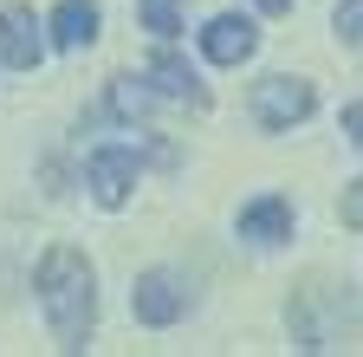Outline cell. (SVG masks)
Masks as SVG:
<instances>
[{"label":"cell","mask_w":363,"mask_h":357,"mask_svg":"<svg viewBox=\"0 0 363 357\" xmlns=\"http://www.w3.org/2000/svg\"><path fill=\"white\" fill-rule=\"evenodd\" d=\"M33 292H39V312L52 325L59 351H84L91 319H98V273H91V260L78 247H45L39 273H33Z\"/></svg>","instance_id":"obj_1"},{"label":"cell","mask_w":363,"mask_h":357,"mask_svg":"<svg viewBox=\"0 0 363 357\" xmlns=\"http://www.w3.org/2000/svg\"><path fill=\"white\" fill-rule=\"evenodd\" d=\"M311 111H318V92H311L305 78L272 72V78L253 84V123H259V130H292V123H305Z\"/></svg>","instance_id":"obj_2"},{"label":"cell","mask_w":363,"mask_h":357,"mask_svg":"<svg viewBox=\"0 0 363 357\" xmlns=\"http://www.w3.org/2000/svg\"><path fill=\"white\" fill-rule=\"evenodd\" d=\"M130 312H136V325H150V331H169L182 312H189V286H182L175 273H136L130 286Z\"/></svg>","instance_id":"obj_3"},{"label":"cell","mask_w":363,"mask_h":357,"mask_svg":"<svg viewBox=\"0 0 363 357\" xmlns=\"http://www.w3.org/2000/svg\"><path fill=\"white\" fill-rule=\"evenodd\" d=\"M136 175H143V163H136V150H123V143L91 150V163H84V182H91V195H98V208H123L130 189H136Z\"/></svg>","instance_id":"obj_4"},{"label":"cell","mask_w":363,"mask_h":357,"mask_svg":"<svg viewBox=\"0 0 363 357\" xmlns=\"http://www.w3.org/2000/svg\"><path fill=\"white\" fill-rule=\"evenodd\" d=\"M201 53H208L214 65H247V59L259 53V26H253L247 13H214V20L201 26Z\"/></svg>","instance_id":"obj_5"},{"label":"cell","mask_w":363,"mask_h":357,"mask_svg":"<svg viewBox=\"0 0 363 357\" xmlns=\"http://www.w3.org/2000/svg\"><path fill=\"white\" fill-rule=\"evenodd\" d=\"M39 59H45V39H39V20H33V7H0V65L33 72Z\"/></svg>","instance_id":"obj_6"},{"label":"cell","mask_w":363,"mask_h":357,"mask_svg":"<svg viewBox=\"0 0 363 357\" xmlns=\"http://www.w3.org/2000/svg\"><path fill=\"white\" fill-rule=\"evenodd\" d=\"M143 78L156 84V98H169V104H208V92H201L195 65H189V59H175V53H169V39H162V53L143 65Z\"/></svg>","instance_id":"obj_7"},{"label":"cell","mask_w":363,"mask_h":357,"mask_svg":"<svg viewBox=\"0 0 363 357\" xmlns=\"http://www.w3.org/2000/svg\"><path fill=\"white\" fill-rule=\"evenodd\" d=\"M240 241H259V247L292 241V202L286 195H253L240 208Z\"/></svg>","instance_id":"obj_8"},{"label":"cell","mask_w":363,"mask_h":357,"mask_svg":"<svg viewBox=\"0 0 363 357\" xmlns=\"http://www.w3.org/2000/svg\"><path fill=\"white\" fill-rule=\"evenodd\" d=\"M45 33H52L59 53H84L91 39H98V7H91V0H59L52 20H45Z\"/></svg>","instance_id":"obj_9"},{"label":"cell","mask_w":363,"mask_h":357,"mask_svg":"<svg viewBox=\"0 0 363 357\" xmlns=\"http://www.w3.org/2000/svg\"><path fill=\"white\" fill-rule=\"evenodd\" d=\"M150 98H156V84H150V78H111V117L136 123V117L150 111Z\"/></svg>","instance_id":"obj_10"},{"label":"cell","mask_w":363,"mask_h":357,"mask_svg":"<svg viewBox=\"0 0 363 357\" xmlns=\"http://www.w3.org/2000/svg\"><path fill=\"white\" fill-rule=\"evenodd\" d=\"M136 13H143V26L156 39H175L182 33V13H175V0H136Z\"/></svg>","instance_id":"obj_11"},{"label":"cell","mask_w":363,"mask_h":357,"mask_svg":"<svg viewBox=\"0 0 363 357\" xmlns=\"http://www.w3.org/2000/svg\"><path fill=\"white\" fill-rule=\"evenodd\" d=\"M331 26H337V39H363V0H337Z\"/></svg>","instance_id":"obj_12"},{"label":"cell","mask_w":363,"mask_h":357,"mask_svg":"<svg viewBox=\"0 0 363 357\" xmlns=\"http://www.w3.org/2000/svg\"><path fill=\"white\" fill-rule=\"evenodd\" d=\"M337 214H344V228H357V234H363V175H357V182L344 189V202H337Z\"/></svg>","instance_id":"obj_13"},{"label":"cell","mask_w":363,"mask_h":357,"mask_svg":"<svg viewBox=\"0 0 363 357\" xmlns=\"http://www.w3.org/2000/svg\"><path fill=\"white\" fill-rule=\"evenodd\" d=\"M344 137L363 150V104H344Z\"/></svg>","instance_id":"obj_14"},{"label":"cell","mask_w":363,"mask_h":357,"mask_svg":"<svg viewBox=\"0 0 363 357\" xmlns=\"http://www.w3.org/2000/svg\"><path fill=\"white\" fill-rule=\"evenodd\" d=\"M259 13H292V0H259Z\"/></svg>","instance_id":"obj_15"}]
</instances>
